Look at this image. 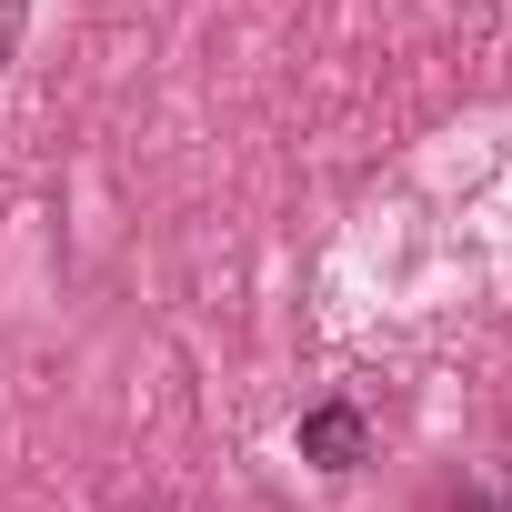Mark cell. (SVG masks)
I'll return each instance as SVG.
<instances>
[{
    "label": "cell",
    "mask_w": 512,
    "mask_h": 512,
    "mask_svg": "<svg viewBox=\"0 0 512 512\" xmlns=\"http://www.w3.org/2000/svg\"><path fill=\"white\" fill-rule=\"evenodd\" d=\"M292 452H302L312 472H362V462H372V412H362L352 392H322V402L292 422Z\"/></svg>",
    "instance_id": "cell-1"
},
{
    "label": "cell",
    "mask_w": 512,
    "mask_h": 512,
    "mask_svg": "<svg viewBox=\"0 0 512 512\" xmlns=\"http://www.w3.org/2000/svg\"><path fill=\"white\" fill-rule=\"evenodd\" d=\"M432 512H512V502H502V492H442Z\"/></svg>",
    "instance_id": "cell-2"
},
{
    "label": "cell",
    "mask_w": 512,
    "mask_h": 512,
    "mask_svg": "<svg viewBox=\"0 0 512 512\" xmlns=\"http://www.w3.org/2000/svg\"><path fill=\"white\" fill-rule=\"evenodd\" d=\"M502 502H512V482H502Z\"/></svg>",
    "instance_id": "cell-3"
}]
</instances>
